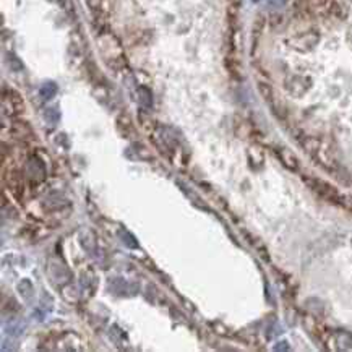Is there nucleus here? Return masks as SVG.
<instances>
[{
    "mask_svg": "<svg viewBox=\"0 0 352 352\" xmlns=\"http://www.w3.org/2000/svg\"><path fill=\"white\" fill-rule=\"evenodd\" d=\"M258 91H260V94L263 96V99L268 101L269 104H271L274 101L273 88H271V85L266 83V81H258Z\"/></svg>",
    "mask_w": 352,
    "mask_h": 352,
    "instance_id": "obj_12",
    "label": "nucleus"
},
{
    "mask_svg": "<svg viewBox=\"0 0 352 352\" xmlns=\"http://www.w3.org/2000/svg\"><path fill=\"white\" fill-rule=\"evenodd\" d=\"M39 93H41V98L43 99H52L55 93H57V86H55V83H52V81H49V83H44L43 86H41V89H39Z\"/></svg>",
    "mask_w": 352,
    "mask_h": 352,
    "instance_id": "obj_13",
    "label": "nucleus"
},
{
    "mask_svg": "<svg viewBox=\"0 0 352 352\" xmlns=\"http://www.w3.org/2000/svg\"><path fill=\"white\" fill-rule=\"evenodd\" d=\"M2 109L3 114L8 115H17L20 112L24 110V101L22 94L15 89H5L2 96Z\"/></svg>",
    "mask_w": 352,
    "mask_h": 352,
    "instance_id": "obj_3",
    "label": "nucleus"
},
{
    "mask_svg": "<svg viewBox=\"0 0 352 352\" xmlns=\"http://www.w3.org/2000/svg\"><path fill=\"white\" fill-rule=\"evenodd\" d=\"M339 203L346 208V210H349L352 213V197L351 195H341Z\"/></svg>",
    "mask_w": 352,
    "mask_h": 352,
    "instance_id": "obj_14",
    "label": "nucleus"
},
{
    "mask_svg": "<svg viewBox=\"0 0 352 352\" xmlns=\"http://www.w3.org/2000/svg\"><path fill=\"white\" fill-rule=\"evenodd\" d=\"M276 156L279 157V161H281L289 171H297L299 169L297 157H295L294 153H290L287 148H279V150H276Z\"/></svg>",
    "mask_w": 352,
    "mask_h": 352,
    "instance_id": "obj_10",
    "label": "nucleus"
},
{
    "mask_svg": "<svg viewBox=\"0 0 352 352\" xmlns=\"http://www.w3.org/2000/svg\"><path fill=\"white\" fill-rule=\"evenodd\" d=\"M286 89H287V93L289 94H292V96H302L305 94L308 91L310 88V81L307 78H304V76H297V75H294V76H289L287 80H286Z\"/></svg>",
    "mask_w": 352,
    "mask_h": 352,
    "instance_id": "obj_4",
    "label": "nucleus"
},
{
    "mask_svg": "<svg viewBox=\"0 0 352 352\" xmlns=\"http://www.w3.org/2000/svg\"><path fill=\"white\" fill-rule=\"evenodd\" d=\"M138 101H140V104L143 107L150 109V107L153 106V94H151V91L148 88H145V86H140V88H138Z\"/></svg>",
    "mask_w": 352,
    "mask_h": 352,
    "instance_id": "obj_11",
    "label": "nucleus"
},
{
    "mask_svg": "<svg viewBox=\"0 0 352 352\" xmlns=\"http://www.w3.org/2000/svg\"><path fill=\"white\" fill-rule=\"evenodd\" d=\"M117 130L120 132V135L124 138H135L136 135L133 122H132V119L127 114H120L117 117Z\"/></svg>",
    "mask_w": 352,
    "mask_h": 352,
    "instance_id": "obj_7",
    "label": "nucleus"
},
{
    "mask_svg": "<svg viewBox=\"0 0 352 352\" xmlns=\"http://www.w3.org/2000/svg\"><path fill=\"white\" fill-rule=\"evenodd\" d=\"M304 182L307 183L320 198H323V200L330 201V203H339L341 193L336 190L331 183L321 180V178H317V177H304Z\"/></svg>",
    "mask_w": 352,
    "mask_h": 352,
    "instance_id": "obj_2",
    "label": "nucleus"
},
{
    "mask_svg": "<svg viewBox=\"0 0 352 352\" xmlns=\"http://www.w3.org/2000/svg\"><path fill=\"white\" fill-rule=\"evenodd\" d=\"M269 24H271V28H278L279 24H283V17L279 13H274L269 17Z\"/></svg>",
    "mask_w": 352,
    "mask_h": 352,
    "instance_id": "obj_15",
    "label": "nucleus"
},
{
    "mask_svg": "<svg viewBox=\"0 0 352 352\" xmlns=\"http://www.w3.org/2000/svg\"><path fill=\"white\" fill-rule=\"evenodd\" d=\"M318 41H320V34L312 29V31H305V33H300L299 36H295L294 45L299 50H310L318 44Z\"/></svg>",
    "mask_w": 352,
    "mask_h": 352,
    "instance_id": "obj_5",
    "label": "nucleus"
},
{
    "mask_svg": "<svg viewBox=\"0 0 352 352\" xmlns=\"http://www.w3.org/2000/svg\"><path fill=\"white\" fill-rule=\"evenodd\" d=\"M12 133H13V136H17L18 140H23V141H28V140L34 138L33 129L26 124V122H23V120H17L12 125Z\"/></svg>",
    "mask_w": 352,
    "mask_h": 352,
    "instance_id": "obj_8",
    "label": "nucleus"
},
{
    "mask_svg": "<svg viewBox=\"0 0 352 352\" xmlns=\"http://www.w3.org/2000/svg\"><path fill=\"white\" fill-rule=\"evenodd\" d=\"M5 182L8 185V190L13 193L15 198H22L23 195V178L17 169H8L5 172Z\"/></svg>",
    "mask_w": 352,
    "mask_h": 352,
    "instance_id": "obj_6",
    "label": "nucleus"
},
{
    "mask_svg": "<svg viewBox=\"0 0 352 352\" xmlns=\"http://www.w3.org/2000/svg\"><path fill=\"white\" fill-rule=\"evenodd\" d=\"M99 49H101V54H103V59L106 60V64L109 65L110 68L120 70L125 67L124 50H122V45L119 41H117L115 36H112L109 33L101 34Z\"/></svg>",
    "mask_w": 352,
    "mask_h": 352,
    "instance_id": "obj_1",
    "label": "nucleus"
},
{
    "mask_svg": "<svg viewBox=\"0 0 352 352\" xmlns=\"http://www.w3.org/2000/svg\"><path fill=\"white\" fill-rule=\"evenodd\" d=\"M333 341L336 349H349L352 346V336L346 331H338L334 334H330V338H326L325 343H331Z\"/></svg>",
    "mask_w": 352,
    "mask_h": 352,
    "instance_id": "obj_9",
    "label": "nucleus"
}]
</instances>
